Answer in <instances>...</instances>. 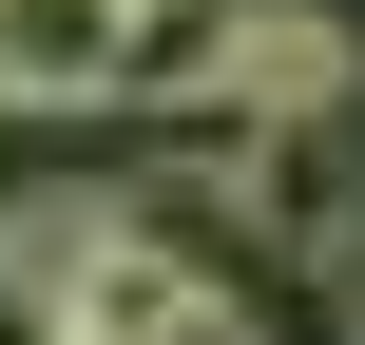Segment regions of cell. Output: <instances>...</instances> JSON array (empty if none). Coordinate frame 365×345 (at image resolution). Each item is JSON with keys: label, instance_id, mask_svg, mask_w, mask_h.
Returning <instances> with one entry per match:
<instances>
[{"label": "cell", "instance_id": "6da1fadb", "mask_svg": "<svg viewBox=\"0 0 365 345\" xmlns=\"http://www.w3.org/2000/svg\"><path fill=\"white\" fill-rule=\"evenodd\" d=\"M192 211H231L269 269H346L365 250V134H346V96L327 115H231V154H212Z\"/></svg>", "mask_w": 365, "mask_h": 345}, {"label": "cell", "instance_id": "7a4b0ae2", "mask_svg": "<svg viewBox=\"0 0 365 345\" xmlns=\"http://www.w3.org/2000/svg\"><path fill=\"white\" fill-rule=\"evenodd\" d=\"M0 345H77V307H58V269H38L19 211H0Z\"/></svg>", "mask_w": 365, "mask_h": 345}]
</instances>
